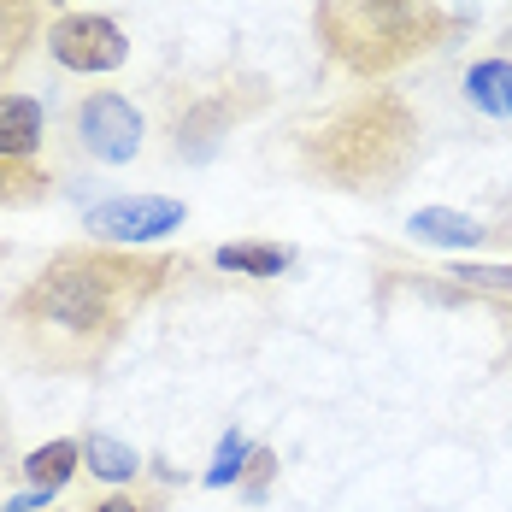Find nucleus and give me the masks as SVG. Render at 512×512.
I'll return each instance as SVG.
<instances>
[{
  "label": "nucleus",
  "instance_id": "9d476101",
  "mask_svg": "<svg viewBox=\"0 0 512 512\" xmlns=\"http://www.w3.org/2000/svg\"><path fill=\"white\" fill-rule=\"evenodd\" d=\"M42 136H48V118L36 95H0V159H30L42 154Z\"/></svg>",
  "mask_w": 512,
  "mask_h": 512
},
{
  "label": "nucleus",
  "instance_id": "dca6fc26",
  "mask_svg": "<svg viewBox=\"0 0 512 512\" xmlns=\"http://www.w3.org/2000/svg\"><path fill=\"white\" fill-rule=\"evenodd\" d=\"M248 454H254V448H248V436H236V430H230V436L218 442V454H212V471H206L201 483H206V489H230V483H242V471H248Z\"/></svg>",
  "mask_w": 512,
  "mask_h": 512
},
{
  "label": "nucleus",
  "instance_id": "423d86ee",
  "mask_svg": "<svg viewBox=\"0 0 512 512\" xmlns=\"http://www.w3.org/2000/svg\"><path fill=\"white\" fill-rule=\"evenodd\" d=\"M183 218H189V206L171 201V195H118V201L89 206L83 230H89V242H112V248H148V242H159V236L183 230Z\"/></svg>",
  "mask_w": 512,
  "mask_h": 512
},
{
  "label": "nucleus",
  "instance_id": "f3484780",
  "mask_svg": "<svg viewBox=\"0 0 512 512\" xmlns=\"http://www.w3.org/2000/svg\"><path fill=\"white\" fill-rule=\"evenodd\" d=\"M448 277H454L460 289H495V295H512V265H471V259H460Z\"/></svg>",
  "mask_w": 512,
  "mask_h": 512
},
{
  "label": "nucleus",
  "instance_id": "412c9836",
  "mask_svg": "<svg viewBox=\"0 0 512 512\" xmlns=\"http://www.w3.org/2000/svg\"><path fill=\"white\" fill-rule=\"evenodd\" d=\"M0 259H6V248H0Z\"/></svg>",
  "mask_w": 512,
  "mask_h": 512
},
{
  "label": "nucleus",
  "instance_id": "0eeeda50",
  "mask_svg": "<svg viewBox=\"0 0 512 512\" xmlns=\"http://www.w3.org/2000/svg\"><path fill=\"white\" fill-rule=\"evenodd\" d=\"M259 101H236V89H195L171 101V154L177 159H212L218 142L254 112Z\"/></svg>",
  "mask_w": 512,
  "mask_h": 512
},
{
  "label": "nucleus",
  "instance_id": "a211bd4d",
  "mask_svg": "<svg viewBox=\"0 0 512 512\" xmlns=\"http://www.w3.org/2000/svg\"><path fill=\"white\" fill-rule=\"evenodd\" d=\"M271 471H277V454L254 448V454H248V471H242V483H236V489H242L248 501H265V495H271Z\"/></svg>",
  "mask_w": 512,
  "mask_h": 512
},
{
  "label": "nucleus",
  "instance_id": "6e6552de",
  "mask_svg": "<svg viewBox=\"0 0 512 512\" xmlns=\"http://www.w3.org/2000/svg\"><path fill=\"white\" fill-rule=\"evenodd\" d=\"M42 36V0H0V95Z\"/></svg>",
  "mask_w": 512,
  "mask_h": 512
},
{
  "label": "nucleus",
  "instance_id": "7ed1b4c3",
  "mask_svg": "<svg viewBox=\"0 0 512 512\" xmlns=\"http://www.w3.org/2000/svg\"><path fill=\"white\" fill-rule=\"evenodd\" d=\"M460 30L442 0H312V36L359 83L395 77Z\"/></svg>",
  "mask_w": 512,
  "mask_h": 512
},
{
  "label": "nucleus",
  "instance_id": "f257e3e1",
  "mask_svg": "<svg viewBox=\"0 0 512 512\" xmlns=\"http://www.w3.org/2000/svg\"><path fill=\"white\" fill-rule=\"evenodd\" d=\"M177 271L183 259L112 242L53 248L48 265L0 307V359L36 377H89Z\"/></svg>",
  "mask_w": 512,
  "mask_h": 512
},
{
  "label": "nucleus",
  "instance_id": "1a4fd4ad",
  "mask_svg": "<svg viewBox=\"0 0 512 512\" xmlns=\"http://www.w3.org/2000/svg\"><path fill=\"white\" fill-rule=\"evenodd\" d=\"M407 236L424 242V248H460V254H471L489 230H483L471 212H454V206H418L407 218Z\"/></svg>",
  "mask_w": 512,
  "mask_h": 512
},
{
  "label": "nucleus",
  "instance_id": "aec40b11",
  "mask_svg": "<svg viewBox=\"0 0 512 512\" xmlns=\"http://www.w3.org/2000/svg\"><path fill=\"white\" fill-rule=\"evenodd\" d=\"M42 6H65V0H42Z\"/></svg>",
  "mask_w": 512,
  "mask_h": 512
},
{
  "label": "nucleus",
  "instance_id": "2eb2a0df",
  "mask_svg": "<svg viewBox=\"0 0 512 512\" xmlns=\"http://www.w3.org/2000/svg\"><path fill=\"white\" fill-rule=\"evenodd\" d=\"M53 195V177L30 159H0V206H42Z\"/></svg>",
  "mask_w": 512,
  "mask_h": 512
},
{
  "label": "nucleus",
  "instance_id": "20e7f679",
  "mask_svg": "<svg viewBox=\"0 0 512 512\" xmlns=\"http://www.w3.org/2000/svg\"><path fill=\"white\" fill-rule=\"evenodd\" d=\"M71 130H77V148L101 165H130L142 154V112L130 95L118 89H95L71 106Z\"/></svg>",
  "mask_w": 512,
  "mask_h": 512
},
{
  "label": "nucleus",
  "instance_id": "ddd939ff",
  "mask_svg": "<svg viewBox=\"0 0 512 512\" xmlns=\"http://www.w3.org/2000/svg\"><path fill=\"white\" fill-rule=\"evenodd\" d=\"M465 101L483 118H512V59H477L465 71Z\"/></svg>",
  "mask_w": 512,
  "mask_h": 512
},
{
  "label": "nucleus",
  "instance_id": "f8f14e48",
  "mask_svg": "<svg viewBox=\"0 0 512 512\" xmlns=\"http://www.w3.org/2000/svg\"><path fill=\"white\" fill-rule=\"evenodd\" d=\"M83 465H89V477H101V483H112V489H130V483L148 471L136 448H124L118 436H101V430L83 436Z\"/></svg>",
  "mask_w": 512,
  "mask_h": 512
},
{
  "label": "nucleus",
  "instance_id": "39448f33",
  "mask_svg": "<svg viewBox=\"0 0 512 512\" xmlns=\"http://www.w3.org/2000/svg\"><path fill=\"white\" fill-rule=\"evenodd\" d=\"M48 53L53 65H65V71H83V77H101V71H118L124 59H130V42H124V30H118V18H106V12H59L48 24Z\"/></svg>",
  "mask_w": 512,
  "mask_h": 512
},
{
  "label": "nucleus",
  "instance_id": "6ab92c4d",
  "mask_svg": "<svg viewBox=\"0 0 512 512\" xmlns=\"http://www.w3.org/2000/svg\"><path fill=\"white\" fill-rule=\"evenodd\" d=\"M89 512H165V495H136V489H118V495L95 501Z\"/></svg>",
  "mask_w": 512,
  "mask_h": 512
},
{
  "label": "nucleus",
  "instance_id": "f03ea898",
  "mask_svg": "<svg viewBox=\"0 0 512 512\" xmlns=\"http://www.w3.org/2000/svg\"><path fill=\"white\" fill-rule=\"evenodd\" d=\"M424 130L395 89H359L354 101L330 106L295 130V165L318 189L342 195H395L418 165Z\"/></svg>",
  "mask_w": 512,
  "mask_h": 512
},
{
  "label": "nucleus",
  "instance_id": "9b49d317",
  "mask_svg": "<svg viewBox=\"0 0 512 512\" xmlns=\"http://www.w3.org/2000/svg\"><path fill=\"white\" fill-rule=\"evenodd\" d=\"M77 471H83V436H59L48 448H30L24 454V483L42 489V495H59Z\"/></svg>",
  "mask_w": 512,
  "mask_h": 512
},
{
  "label": "nucleus",
  "instance_id": "4468645a",
  "mask_svg": "<svg viewBox=\"0 0 512 512\" xmlns=\"http://www.w3.org/2000/svg\"><path fill=\"white\" fill-rule=\"evenodd\" d=\"M218 265L224 271H242V277H277V271H289V248H277V242H224L218 248Z\"/></svg>",
  "mask_w": 512,
  "mask_h": 512
}]
</instances>
